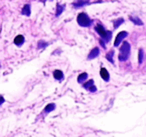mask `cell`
<instances>
[{"label": "cell", "mask_w": 146, "mask_h": 137, "mask_svg": "<svg viewBox=\"0 0 146 137\" xmlns=\"http://www.w3.org/2000/svg\"><path fill=\"white\" fill-rule=\"evenodd\" d=\"M3 102H4V98H3V97L1 96V95H0V105L2 104Z\"/></svg>", "instance_id": "cell-19"}, {"label": "cell", "mask_w": 146, "mask_h": 137, "mask_svg": "<svg viewBox=\"0 0 146 137\" xmlns=\"http://www.w3.org/2000/svg\"><path fill=\"white\" fill-rule=\"evenodd\" d=\"M86 78H87V73H82V74L79 75V77H78V82H83L84 80H86Z\"/></svg>", "instance_id": "cell-11"}, {"label": "cell", "mask_w": 146, "mask_h": 137, "mask_svg": "<svg viewBox=\"0 0 146 137\" xmlns=\"http://www.w3.org/2000/svg\"><path fill=\"white\" fill-rule=\"evenodd\" d=\"M77 22H78V24L81 25V26H83V27H87L91 24V20H90V18L85 14V13H80V14L78 15Z\"/></svg>", "instance_id": "cell-2"}, {"label": "cell", "mask_w": 146, "mask_h": 137, "mask_svg": "<svg viewBox=\"0 0 146 137\" xmlns=\"http://www.w3.org/2000/svg\"><path fill=\"white\" fill-rule=\"evenodd\" d=\"M122 22H123V19H122V18L118 19V20L116 21V22H114V27H115V28H117V27L119 26V25L121 24Z\"/></svg>", "instance_id": "cell-15"}, {"label": "cell", "mask_w": 146, "mask_h": 137, "mask_svg": "<svg viewBox=\"0 0 146 137\" xmlns=\"http://www.w3.org/2000/svg\"><path fill=\"white\" fill-rule=\"evenodd\" d=\"M88 2V0H79L77 3H76V6H81V5H84Z\"/></svg>", "instance_id": "cell-13"}, {"label": "cell", "mask_w": 146, "mask_h": 137, "mask_svg": "<svg viewBox=\"0 0 146 137\" xmlns=\"http://www.w3.org/2000/svg\"><path fill=\"white\" fill-rule=\"evenodd\" d=\"M54 108H55L54 104H48L46 107H45V111H46V112H49V111H52Z\"/></svg>", "instance_id": "cell-12"}, {"label": "cell", "mask_w": 146, "mask_h": 137, "mask_svg": "<svg viewBox=\"0 0 146 137\" xmlns=\"http://www.w3.org/2000/svg\"><path fill=\"white\" fill-rule=\"evenodd\" d=\"M93 80H90V81H88L86 84H84L83 86H84V88L85 89H87V90H89V91H92V92H94V91H96V87L94 86V84H93Z\"/></svg>", "instance_id": "cell-5"}, {"label": "cell", "mask_w": 146, "mask_h": 137, "mask_svg": "<svg viewBox=\"0 0 146 137\" xmlns=\"http://www.w3.org/2000/svg\"><path fill=\"white\" fill-rule=\"evenodd\" d=\"M95 28H96V31L99 33V35L104 39V40L105 41L110 40V38H111V32H110V31H106L101 25H97Z\"/></svg>", "instance_id": "cell-3"}, {"label": "cell", "mask_w": 146, "mask_h": 137, "mask_svg": "<svg viewBox=\"0 0 146 137\" xmlns=\"http://www.w3.org/2000/svg\"><path fill=\"white\" fill-rule=\"evenodd\" d=\"M112 55H113V51H110L109 52V54L107 55V59H109V61L110 62H113V59H112Z\"/></svg>", "instance_id": "cell-18"}, {"label": "cell", "mask_w": 146, "mask_h": 137, "mask_svg": "<svg viewBox=\"0 0 146 137\" xmlns=\"http://www.w3.org/2000/svg\"><path fill=\"white\" fill-rule=\"evenodd\" d=\"M23 42H24V37H23L22 35H18V36L15 37L14 43H15L16 45H21Z\"/></svg>", "instance_id": "cell-8"}, {"label": "cell", "mask_w": 146, "mask_h": 137, "mask_svg": "<svg viewBox=\"0 0 146 137\" xmlns=\"http://www.w3.org/2000/svg\"><path fill=\"white\" fill-rule=\"evenodd\" d=\"M130 19H131V20L133 21L134 23H136V24L142 25V22L140 21V19H138V18H133V17H130Z\"/></svg>", "instance_id": "cell-14"}, {"label": "cell", "mask_w": 146, "mask_h": 137, "mask_svg": "<svg viewBox=\"0 0 146 137\" xmlns=\"http://www.w3.org/2000/svg\"><path fill=\"white\" fill-rule=\"evenodd\" d=\"M139 63L142 62V59H143V51H142V49H140L139 50Z\"/></svg>", "instance_id": "cell-17"}, {"label": "cell", "mask_w": 146, "mask_h": 137, "mask_svg": "<svg viewBox=\"0 0 146 137\" xmlns=\"http://www.w3.org/2000/svg\"><path fill=\"white\" fill-rule=\"evenodd\" d=\"M62 6H60V5H57V12H56V15L58 16V15L61 14V12H62Z\"/></svg>", "instance_id": "cell-16"}, {"label": "cell", "mask_w": 146, "mask_h": 137, "mask_svg": "<svg viewBox=\"0 0 146 137\" xmlns=\"http://www.w3.org/2000/svg\"><path fill=\"white\" fill-rule=\"evenodd\" d=\"M98 54H99V49H98V48L92 49V50L90 51L89 55H88V59H93V58H95V57L97 56Z\"/></svg>", "instance_id": "cell-7"}, {"label": "cell", "mask_w": 146, "mask_h": 137, "mask_svg": "<svg viewBox=\"0 0 146 137\" xmlns=\"http://www.w3.org/2000/svg\"><path fill=\"white\" fill-rule=\"evenodd\" d=\"M100 75H101V77L105 81L109 80V73H108V71L106 70L105 68H101V70H100Z\"/></svg>", "instance_id": "cell-6"}, {"label": "cell", "mask_w": 146, "mask_h": 137, "mask_svg": "<svg viewBox=\"0 0 146 137\" xmlns=\"http://www.w3.org/2000/svg\"><path fill=\"white\" fill-rule=\"evenodd\" d=\"M22 13H23L24 15H27V16H29V15H30V6H29L28 4L25 5V6L23 7Z\"/></svg>", "instance_id": "cell-10"}, {"label": "cell", "mask_w": 146, "mask_h": 137, "mask_svg": "<svg viewBox=\"0 0 146 137\" xmlns=\"http://www.w3.org/2000/svg\"><path fill=\"white\" fill-rule=\"evenodd\" d=\"M130 54V44L128 42H123L121 48H120L119 53V60L120 61H125L128 59Z\"/></svg>", "instance_id": "cell-1"}, {"label": "cell", "mask_w": 146, "mask_h": 137, "mask_svg": "<svg viewBox=\"0 0 146 137\" xmlns=\"http://www.w3.org/2000/svg\"><path fill=\"white\" fill-rule=\"evenodd\" d=\"M126 36H127V32H125V31H122V32L118 33V35L116 36L114 45H115V46H118V45L120 44V42H121V41L123 40V39L125 38Z\"/></svg>", "instance_id": "cell-4"}, {"label": "cell", "mask_w": 146, "mask_h": 137, "mask_svg": "<svg viewBox=\"0 0 146 137\" xmlns=\"http://www.w3.org/2000/svg\"><path fill=\"white\" fill-rule=\"evenodd\" d=\"M53 75H54L55 79H57V80H62L63 79V73L60 70H55Z\"/></svg>", "instance_id": "cell-9"}]
</instances>
